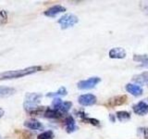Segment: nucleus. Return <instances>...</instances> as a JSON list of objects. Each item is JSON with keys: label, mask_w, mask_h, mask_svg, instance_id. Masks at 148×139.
<instances>
[{"label": "nucleus", "mask_w": 148, "mask_h": 139, "mask_svg": "<svg viewBox=\"0 0 148 139\" xmlns=\"http://www.w3.org/2000/svg\"><path fill=\"white\" fill-rule=\"evenodd\" d=\"M42 71V67L40 66H32L28 67L22 70H16V71H8L0 73V80H10V79L21 78L24 76L31 75L37 72Z\"/></svg>", "instance_id": "1"}, {"label": "nucleus", "mask_w": 148, "mask_h": 139, "mask_svg": "<svg viewBox=\"0 0 148 139\" xmlns=\"http://www.w3.org/2000/svg\"><path fill=\"white\" fill-rule=\"evenodd\" d=\"M78 21H79L78 17L73 15L71 13L65 14V15H63L58 21V24L60 25V27H61L62 29H68L69 27H72L75 25L76 23H78Z\"/></svg>", "instance_id": "2"}, {"label": "nucleus", "mask_w": 148, "mask_h": 139, "mask_svg": "<svg viewBox=\"0 0 148 139\" xmlns=\"http://www.w3.org/2000/svg\"><path fill=\"white\" fill-rule=\"evenodd\" d=\"M101 79L99 77H92L87 79V80H82L78 83V88L81 90H89L94 88L97 83H100Z\"/></svg>", "instance_id": "3"}, {"label": "nucleus", "mask_w": 148, "mask_h": 139, "mask_svg": "<svg viewBox=\"0 0 148 139\" xmlns=\"http://www.w3.org/2000/svg\"><path fill=\"white\" fill-rule=\"evenodd\" d=\"M79 104L82 106H92L95 105L96 103V97L95 96L92 95V94H85V95H82L79 96L78 98Z\"/></svg>", "instance_id": "4"}, {"label": "nucleus", "mask_w": 148, "mask_h": 139, "mask_svg": "<svg viewBox=\"0 0 148 139\" xmlns=\"http://www.w3.org/2000/svg\"><path fill=\"white\" fill-rule=\"evenodd\" d=\"M66 11V8H65L63 6L61 5H56V6H53L49 8L48 9H46V10L44 12V15L46 16V17H56L59 13H62V12H65Z\"/></svg>", "instance_id": "5"}, {"label": "nucleus", "mask_w": 148, "mask_h": 139, "mask_svg": "<svg viewBox=\"0 0 148 139\" xmlns=\"http://www.w3.org/2000/svg\"><path fill=\"white\" fill-rule=\"evenodd\" d=\"M133 111L137 115H145L148 113V104L145 101H140L136 105L133 106Z\"/></svg>", "instance_id": "6"}, {"label": "nucleus", "mask_w": 148, "mask_h": 139, "mask_svg": "<svg viewBox=\"0 0 148 139\" xmlns=\"http://www.w3.org/2000/svg\"><path fill=\"white\" fill-rule=\"evenodd\" d=\"M126 57V51L122 47H114L109 51L110 58H124Z\"/></svg>", "instance_id": "7"}, {"label": "nucleus", "mask_w": 148, "mask_h": 139, "mask_svg": "<svg viewBox=\"0 0 148 139\" xmlns=\"http://www.w3.org/2000/svg\"><path fill=\"white\" fill-rule=\"evenodd\" d=\"M24 126L30 130H41L43 129V124L39 120L35 119H30L26 120L24 122Z\"/></svg>", "instance_id": "8"}, {"label": "nucleus", "mask_w": 148, "mask_h": 139, "mask_svg": "<svg viewBox=\"0 0 148 139\" xmlns=\"http://www.w3.org/2000/svg\"><path fill=\"white\" fill-rule=\"evenodd\" d=\"M65 128H66L67 133H73L76 130V124H75V120L72 117L71 115H69L68 117L65 120Z\"/></svg>", "instance_id": "9"}, {"label": "nucleus", "mask_w": 148, "mask_h": 139, "mask_svg": "<svg viewBox=\"0 0 148 139\" xmlns=\"http://www.w3.org/2000/svg\"><path fill=\"white\" fill-rule=\"evenodd\" d=\"M126 90L130 93L131 95L134 96H139L143 94V88L137 85H133V83H128L126 85Z\"/></svg>", "instance_id": "10"}, {"label": "nucleus", "mask_w": 148, "mask_h": 139, "mask_svg": "<svg viewBox=\"0 0 148 139\" xmlns=\"http://www.w3.org/2000/svg\"><path fill=\"white\" fill-rule=\"evenodd\" d=\"M133 82H135L136 83L143 85H147L148 86V72H145L141 74L135 75L132 79Z\"/></svg>", "instance_id": "11"}, {"label": "nucleus", "mask_w": 148, "mask_h": 139, "mask_svg": "<svg viewBox=\"0 0 148 139\" xmlns=\"http://www.w3.org/2000/svg\"><path fill=\"white\" fill-rule=\"evenodd\" d=\"M44 116L45 118L48 119H59L62 117V113H60L59 111L56 110L54 109H50V108H46Z\"/></svg>", "instance_id": "12"}, {"label": "nucleus", "mask_w": 148, "mask_h": 139, "mask_svg": "<svg viewBox=\"0 0 148 139\" xmlns=\"http://www.w3.org/2000/svg\"><path fill=\"white\" fill-rule=\"evenodd\" d=\"M127 99L126 96H115L113 98H111L108 101V105L111 107H116V106H120L125 103V101Z\"/></svg>", "instance_id": "13"}, {"label": "nucleus", "mask_w": 148, "mask_h": 139, "mask_svg": "<svg viewBox=\"0 0 148 139\" xmlns=\"http://www.w3.org/2000/svg\"><path fill=\"white\" fill-rule=\"evenodd\" d=\"M16 90L12 87L8 86H0V97H8L12 96Z\"/></svg>", "instance_id": "14"}, {"label": "nucleus", "mask_w": 148, "mask_h": 139, "mask_svg": "<svg viewBox=\"0 0 148 139\" xmlns=\"http://www.w3.org/2000/svg\"><path fill=\"white\" fill-rule=\"evenodd\" d=\"M66 95H67V89L64 86H62V87H60L57 92L48 93V94L46 95V96H48V97H55V98H57V97L64 96H66Z\"/></svg>", "instance_id": "15"}, {"label": "nucleus", "mask_w": 148, "mask_h": 139, "mask_svg": "<svg viewBox=\"0 0 148 139\" xmlns=\"http://www.w3.org/2000/svg\"><path fill=\"white\" fill-rule=\"evenodd\" d=\"M133 60L142 63L143 67H148V57L146 55H134Z\"/></svg>", "instance_id": "16"}, {"label": "nucleus", "mask_w": 148, "mask_h": 139, "mask_svg": "<svg viewBox=\"0 0 148 139\" xmlns=\"http://www.w3.org/2000/svg\"><path fill=\"white\" fill-rule=\"evenodd\" d=\"M116 116H117V118L119 122H126L127 120L131 119V114L127 112V111H118V112L116 113Z\"/></svg>", "instance_id": "17"}, {"label": "nucleus", "mask_w": 148, "mask_h": 139, "mask_svg": "<svg viewBox=\"0 0 148 139\" xmlns=\"http://www.w3.org/2000/svg\"><path fill=\"white\" fill-rule=\"evenodd\" d=\"M71 106H72V103L71 102H69V101H63L62 102V104L59 106V108L57 109L58 111H59L60 113H66V112H68V111L71 109Z\"/></svg>", "instance_id": "18"}, {"label": "nucleus", "mask_w": 148, "mask_h": 139, "mask_svg": "<svg viewBox=\"0 0 148 139\" xmlns=\"http://www.w3.org/2000/svg\"><path fill=\"white\" fill-rule=\"evenodd\" d=\"M54 133L51 130H48V131L43 132L42 133H40L38 136H37V139H54Z\"/></svg>", "instance_id": "19"}, {"label": "nucleus", "mask_w": 148, "mask_h": 139, "mask_svg": "<svg viewBox=\"0 0 148 139\" xmlns=\"http://www.w3.org/2000/svg\"><path fill=\"white\" fill-rule=\"evenodd\" d=\"M8 12L5 9L0 10V25H5L8 22Z\"/></svg>", "instance_id": "20"}, {"label": "nucleus", "mask_w": 148, "mask_h": 139, "mask_svg": "<svg viewBox=\"0 0 148 139\" xmlns=\"http://www.w3.org/2000/svg\"><path fill=\"white\" fill-rule=\"evenodd\" d=\"M82 120L84 122H87V123H90V124L95 125V126H97V125H99V120H98L94 119V118H89V117H87V116H85V117L82 119Z\"/></svg>", "instance_id": "21"}, {"label": "nucleus", "mask_w": 148, "mask_h": 139, "mask_svg": "<svg viewBox=\"0 0 148 139\" xmlns=\"http://www.w3.org/2000/svg\"><path fill=\"white\" fill-rule=\"evenodd\" d=\"M62 100L59 98V97H57V98H54V100H53V102H52V106H53V108L52 109H56L57 110L58 108H59V106L62 104Z\"/></svg>", "instance_id": "22"}, {"label": "nucleus", "mask_w": 148, "mask_h": 139, "mask_svg": "<svg viewBox=\"0 0 148 139\" xmlns=\"http://www.w3.org/2000/svg\"><path fill=\"white\" fill-rule=\"evenodd\" d=\"M142 9H143V12L148 15V3H143L142 5Z\"/></svg>", "instance_id": "23"}, {"label": "nucleus", "mask_w": 148, "mask_h": 139, "mask_svg": "<svg viewBox=\"0 0 148 139\" xmlns=\"http://www.w3.org/2000/svg\"><path fill=\"white\" fill-rule=\"evenodd\" d=\"M142 130H143V133L145 139H148V128H143Z\"/></svg>", "instance_id": "24"}, {"label": "nucleus", "mask_w": 148, "mask_h": 139, "mask_svg": "<svg viewBox=\"0 0 148 139\" xmlns=\"http://www.w3.org/2000/svg\"><path fill=\"white\" fill-rule=\"evenodd\" d=\"M4 114H5V111H4V109L0 108V119H1V118L3 117V115H4Z\"/></svg>", "instance_id": "25"}, {"label": "nucleus", "mask_w": 148, "mask_h": 139, "mask_svg": "<svg viewBox=\"0 0 148 139\" xmlns=\"http://www.w3.org/2000/svg\"><path fill=\"white\" fill-rule=\"evenodd\" d=\"M110 119H111V120H112V122H114V120H115L114 117H112V115H110Z\"/></svg>", "instance_id": "26"}, {"label": "nucleus", "mask_w": 148, "mask_h": 139, "mask_svg": "<svg viewBox=\"0 0 148 139\" xmlns=\"http://www.w3.org/2000/svg\"><path fill=\"white\" fill-rule=\"evenodd\" d=\"M0 139H1V137H0Z\"/></svg>", "instance_id": "27"}]
</instances>
